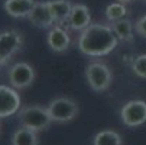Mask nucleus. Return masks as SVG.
I'll return each instance as SVG.
<instances>
[{
  "label": "nucleus",
  "mask_w": 146,
  "mask_h": 145,
  "mask_svg": "<svg viewBox=\"0 0 146 145\" xmlns=\"http://www.w3.org/2000/svg\"><path fill=\"white\" fill-rule=\"evenodd\" d=\"M119 39L111 25L91 23L78 36V49L87 57H104L116 49Z\"/></svg>",
  "instance_id": "f257e3e1"
},
{
  "label": "nucleus",
  "mask_w": 146,
  "mask_h": 145,
  "mask_svg": "<svg viewBox=\"0 0 146 145\" xmlns=\"http://www.w3.org/2000/svg\"><path fill=\"white\" fill-rule=\"evenodd\" d=\"M17 119L20 126L29 128L35 132H42L48 129L49 125L54 122L48 112V108L39 105H29L20 108V110L17 112Z\"/></svg>",
  "instance_id": "f03ea898"
},
{
  "label": "nucleus",
  "mask_w": 146,
  "mask_h": 145,
  "mask_svg": "<svg viewBox=\"0 0 146 145\" xmlns=\"http://www.w3.org/2000/svg\"><path fill=\"white\" fill-rule=\"evenodd\" d=\"M86 80L91 90L101 93V92H106L111 86L113 73L107 64L94 61V63H90L86 67Z\"/></svg>",
  "instance_id": "7ed1b4c3"
},
{
  "label": "nucleus",
  "mask_w": 146,
  "mask_h": 145,
  "mask_svg": "<svg viewBox=\"0 0 146 145\" xmlns=\"http://www.w3.org/2000/svg\"><path fill=\"white\" fill-rule=\"evenodd\" d=\"M23 33L17 29H5L0 32V65H6L23 47Z\"/></svg>",
  "instance_id": "20e7f679"
},
{
  "label": "nucleus",
  "mask_w": 146,
  "mask_h": 145,
  "mask_svg": "<svg viewBox=\"0 0 146 145\" xmlns=\"http://www.w3.org/2000/svg\"><path fill=\"white\" fill-rule=\"evenodd\" d=\"M48 112L52 118L54 122L56 123H67L71 122L72 119H75V116L78 115V103L71 99V97H55L49 102V105L46 106Z\"/></svg>",
  "instance_id": "39448f33"
},
{
  "label": "nucleus",
  "mask_w": 146,
  "mask_h": 145,
  "mask_svg": "<svg viewBox=\"0 0 146 145\" xmlns=\"http://www.w3.org/2000/svg\"><path fill=\"white\" fill-rule=\"evenodd\" d=\"M120 119L127 128H137L146 123V102L130 100L120 110Z\"/></svg>",
  "instance_id": "423d86ee"
},
{
  "label": "nucleus",
  "mask_w": 146,
  "mask_h": 145,
  "mask_svg": "<svg viewBox=\"0 0 146 145\" xmlns=\"http://www.w3.org/2000/svg\"><path fill=\"white\" fill-rule=\"evenodd\" d=\"M9 83L10 86L16 90H23L28 89L32 83L35 81V70L28 63H16L13 64L7 71Z\"/></svg>",
  "instance_id": "0eeeda50"
},
{
  "label": "nucleus",
  "mask_w": 146,
  "mask_h": 145,
  "mask_svg": "<svg viewBox=\"0 0 146 145\" xmlns=\"http://www.w3.org/2000/svg\"><path fill=\"white\" fill-rule=\"evenodd\" d=\"M20 110V96L12 86L0 84V119L13 116Z\"/></svg>",
  "instance_id": "6e6552de"
},
{
  "label": "nucleus",
  "mask_w": 146,
  "mask_h": 145,
  "mask_svg": "<svg viewBox=\"0 0 146 145\" xmlns=\"http://www.w3.org/2000/svg\"><path fill=\"white\" fill-rule=\"evenodd\" d=\"M28 19L33 26L39 29H51L54 25H56L48 2H36Z\"/></svg>",
  "instance_id": "1a4fd4ad"
},
{
  "label": "nucleus",
  "mask_w": 146,
  "mask_h": 145,
  "mask_svg": "<svg viewBox=\"0 0 146 145\" xmlns=\"http://www.w3.org/2000/svg\"><path fill=\"white\" fill-rule=\"evenodd\" d=\"M46 42L54 52L62 54L70 48L71 38L67 29H64L61 25H54L46 35Z\"/></svg>",
  "instance_id": "9d476101"
},
{
  "label": "nucleus",
  "mask_w": 146,
  "mask_h": 145,
  "mask_svg": "<svg viewBox=\"0 0 146 145\" xmlns=\"http://www.w3.org/2000/svg\"><path fill=\"white\" fill-rule=\"evenodd\" d=\"M67 25L72 29V31H80L82 32L86 28H88L91 25V13L90 9L82 5V3H74L72 5V10L71 15L67 20Z\"/></svg>",
  "instance_id": "9b49d317"
},
{
  "label": "nucleus",
  "mask_w": 146,
  "mask_h": 145,
  "mask_svg": "<svg viewBox=\"0 0 146 145\" xmlns=\"http://www.w3.org/2000/svg\"><path fill=\"white\" fill-rule=\"evenodd\" d=\"M35 3H36L35 0H6L3 7L9 16L19 19V17H28Z\"/></svg>",
  "instance_id": "f8f14e48"
},
{
  "label": "nucleus",
  "mask_w": 146,
  "mask_h": 145,
  "mask_svg": "<svg viewBox=\"0 0 146 145\" xmlns=\"http://www.w3.org/2000/svg\"><path fill=\"white\" fill-rule=\"evenodd\" d=\"M48 5L55 19V23L56 25L67 23V20L71 15V10H72V3L70 0H51V2H48Z\"/></svg>",
  "instance_id": "ddd939ff"
},
{
  "label": "nucleus",
  "mask_w": 146,
  "mask_h": 145,
  "mask_svg": "<svg viewBox=\"0 0 146 145\" xmlns=\"http://www.w3.org/2000/svg\"><path fill=\"white\" fill-rule=\"evenodd\" d=\"M111 28L117 36L119 41L121 42H133L135 39V26L133 23L130 22V19L124 17V19H120L117 22H113L111 23Z\"/></svg>",
  "instance_id": "4468645a"
},
{
  "label": "nucleus",
  "mask_w": 146,
  "mask_h": 145,
  "mask_svg": "<svg viewBox=\"0 0 146 145\" xmlns=\"http://www.w3.org/2000/svg\"><path fill=\"white\" fill-rule=\"evenodd\" d=\"M10 142L12 145H39V136L38 132L25 126H20L13 132Z\"/></svg>",
  "instance_id": "2eb2a0df"
},
{
  "label": "nucleus",
  "mask_w": 146,
  "mask_h": 145,
  "mask_svg": "<svg viewBox=\"0 0 146 145\" xmlns=\"http://www.w3.org/2000/svg\"><path fill=\"white\" fill-rule=\"evenodd\" d=\"M93 145H123V138L116 131L104 129L94 135Z\"/></svg>",
  "instance_id": "dca6fc26"
},
{
  "label": "nucleus",
  "mask_w": 146,
  "mask_h": 145,
  "mask_svg": "<svg viewBox=\"0 0 146 145\" xmlns=\"http://www.w3.org/2000/svg\"><path fill=\"white\" fill-rule=\"evenodd\" d=\"M104 13H106V17L109 22H117V20L120 19H124V17H127L129 16V9L126 7V5H123L120 2H113L110 3L106 10H104Z\"/></svg>",
  "instance_id": "f3484780"
},
{
  "label": "nucleus",
  "mask_w": 146,
  "mask_h": 145,
  "mask_svg": "<svg viewBox=\"0 0 146 145\" xmlns=\"http://www.w3.org/2000/svg\"><path fill=\"white\" fill-rule=\"evenodd\" d=\"M132 70L137 77L146 78V54H142V55H139L133 59Z\"/></svg>",
  "instance_id": "a211bd4d"
},
{
  "label": "nucleus",
  "mask_w": 146,
  "mask_h": 145,
  "mask_svg": "<svg viewBox=\"0 0 146 145\" xmlns=\"http://www.w3.org/2000/svg\"><path fill=\"white\" fill-rule=\"evenodd\" d=\"M135 31L137 35H140L142 38H146V15H143L142 17H139L135 23Z\"/></svg>",
  "instance_id": "6ab92c4d"
},
{
  "label": "nucleus",
  "mask_w": 146,
  "mask_h": 145,
  "mask_svg": "<svg viewBox=\"0 0 146 145\" xmlns=\"http://www.w3.org/2000/svg\"><path fill=\"white\" fill-rule=\"evenodd\" d=\"M117 2H120V3H123V5H127V3H132L133 0H117Z\"/></svg>",
  "instance_id": "aec40b11"
},
{
  "label": "nucleus",
  "mask_w": 146,
  "mask_h": 145,
  "mask_svg": "<svg viewBox=\"0 0 146 145\" xmlns=\"http://www.w3.org/2000/svg\"><path fill=\"white\" fill-rule=\"evenodd\" d=\"M0 134H2V122H0Z\"/></svg>",
  "instance_id": "412c9836"
}]
</instances>
